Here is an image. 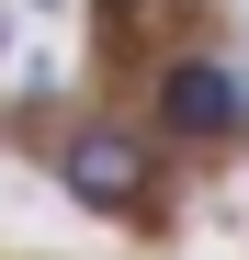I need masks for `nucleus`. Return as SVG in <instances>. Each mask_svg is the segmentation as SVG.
Returning a JSON list of instances; mask_svg holds the SVG:
<instances>
[{"instance_id":"nucleus-1","label":"nucleus","mask_w":249,"mask_h":260,"mask_svg":"<svg viewBox=\"0 0 249 260\" xmlns=\"http://www.w3.org/2000/svg\"><path fill=\"white\" fill-rule=\"evenodd\" d=\"M57 181H68V204H91V215H147L159 158H147L136 124H79V136L57 147Z\"/></svg>"},{"instance_id":"nucleus-2","label":"nucleus","mask_w":249,"mask_h":260,"mask_svg":"<svg viewBox=\"0 0 249 260\" xmlns=\"http://www.w3.org/2000/svg\"><path fill=\"white\" fill-rule=\"evenodd\" d=\"M159 113H170V136L227 147V136H249V79L215 68V57H170L159 68Z\"/></svg>"},{"instance_id":"nucleus-3","label":"nucleus","mask_w":249,"mask_h":260,"mask_svg":"<svg viewBox=\"0 0 249 260\" xmlns=\"http://www.w3.org/2000/svg\"><path fill=\"white\" fill-rule=\"evenodd\" d=\"M102 12H136V0H102Z\"/></svg>"}]
</instances>
